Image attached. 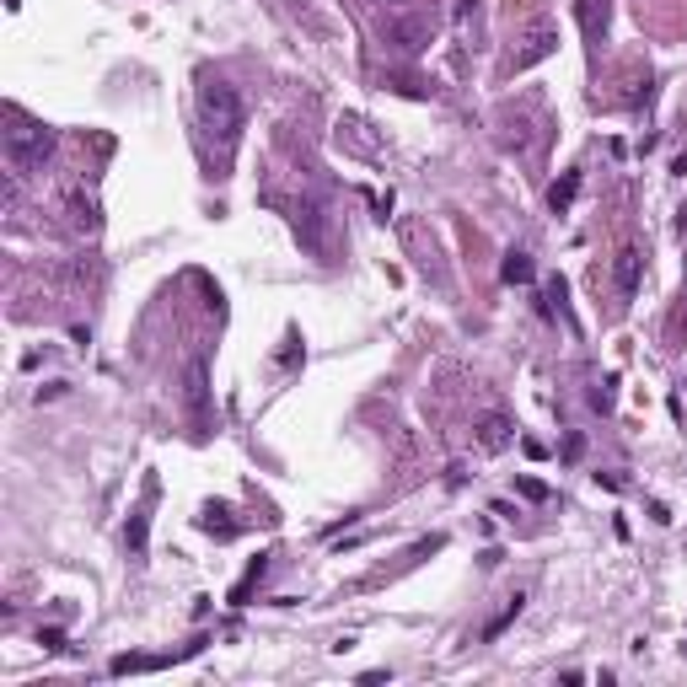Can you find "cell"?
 <instances>
[{
  "label": "cell",
  "instance_id": "obj_1",
  "mask_svg": "<svg viewBox=\"0 0 687 687\" xmlns=\"http://www.w3.org/2000/svg\"><path fill=\"white\" fill-rule=\"evenodd\" d=\"M242 97H236V86L231 81H221V75H210L204 86H199V129L221 145V151H231L236 145V134H242Z\"/></svg>",
  "mask_w": 687,
  "mask_h": 687
},
{
  "label": "cell",
  "instance_id": "obj_2",
  "mask_svg": "<svg viewBox=\"0 0 687 687\" xmlns=\"http://www.w3.org/2000/svg\"><path fill=\"white\" fill-rule=\"evenodd\" d=\"M5 156H11L16 172L44 167V162L55 156V129H49V124H33V118H16V124L5 129Z\"/></svg>",
  "mask_w": 687,
  "mask_h": 687
},
{
  "label": "cell",
  "instance_id": "obj_3",
  "mask_svg": "<svg viewBox=\"0 0 687 687\" xmlns=\"http://www.w3.org/2000/svg\"><path fill=\"white\" fill-rule=\"evenodd\" d=\"M553 49H559V27H548V22H537V27L526 33V49L515 55V70H532L537 59H548V55H553Z\"/></svg>",
  "mask_w": 687,
  "mask_h": 687
},
{
  "label": "cell",
  "instance_id": "obj_4",
  "mask_svg": "<svg viewBox=\"0 0 687 687\" xmlns=\"http://www.w3.org/2000/svg\"><path fill=\"white\" fill-rule=\"evenodd\" d=\"M511 441H515V424L505 413H483V419H478V446H483V452H505Z\"/></svg>",
  "mask_w": 687,
  "mask_h": 687
},
{
  "label": "cell",
  "instance_id": "obj_5",
  "mask_svg": "<svg viewBox=\"0 0 687 687\" xmlns=\"http://www.w3.org/2000/svg\"><path fill=\"white\" fill-rule=\"evenodd\" d=\"M612 274H618V290L633 295V290H639V274H644V253H639V247H623L618 264H612Z\"/></svg>",
  "mask_w": 687,
  "mask_h": 687
},
{
  "label": "cell",
  "instance_id": "obj_6",
  "mask_svg": "<svg viewBox=\"0 0 687 687\" xmlns=\"http://www.w3.org/2000/svg\"><path fill=\"white\" fill-rule=\"evenodd\" d=\"M521 607H526V591H515V596H505V607H500V612H494V618L483 623V639H500V633H505V629L515 623V618H521Z\"/></svg>",
  "mask_w": 687,
  "mask_h": 687
},
{
  "label": "cell",
  "instance_id": "obj_7",
  "mask_svg": "<svg viewBox=\"0 0 687 687\" xmlns=\"http://www.w3.org/2000/svg\"><path fill=\"white\" fill-rule=\"evenodd\" d=\"M574 194H580V172H564V177L548 188V210H553V215H564V210L574 204Z\"/></svg>",
  "mask_w": 687,
  "mask_h": 687
},
{
  "label": "cell",
  "instance_id": "obj_8",
  "mask_svg": "<svg viewBox=\"0 0 687 687\" xmlns=\"http://www.w3.org/2000/svg\"><path fill=\"white\" fill-rule=\"evenodd\" d=\"M532 274H537V269H532L526 253H505V264H500V280H505V285H532Z\"/></svg>",
  "mask_w": 687,
  "mask_h": 687
},
{
  "label": "cell",
  "instance_id": "obj_9",
  "mask_svg": "<svg viewBox=\"0 0 687 687\" xmlns=\"http://www.w3.org/2000/svg\"><path fill=\"white\" fill-rule=\"evenodd\" d=\"M559 306H564V285H559V280H548L543 295H537V312H543V317H559Z\"/></svg>",
  "mask_w": 687,
  "mask_h": 687
},
{
  "label": "cell",
  "instance_id": "obj_10",
  "mask_svg": "<svg viewBox=\"0 0 687 687\" xmlns=\"http://www.w3.org/2000/svg\"><path fill=\"white\" fill-rule=\"evenodd\" d=\"M124 543H129V553H134V559L145 553V511L129 515V532H124Z\"/></svg>",
  "mask_w": 687,
  "mask_h": 687
},
{
  "label": "cell",
  "instance_id": "obj_11",
  "mask_svg": "<svg viewBox=\"0 0 687 687\" xmlns=\"http://www.w3.org/2000/svg\"><path fill=\"white\" fill-rule=\"evenodd\" d=\"M612 387H618V382H612V376H607V382H602V387H596V393H591V403H596V408H602V413H607V408H612Z\"/></svg>",
  "mask_w": 687,
  "mask_h": 687
},
{
  "label": "cell",
  "instance_id": "obj_12",
  "mask_svg": "<svg viewBox=\"0 0 687 687\" xmlns=\"http://www.w3.org/2000/svg\"><path fill=\"white\" fill-rule=\"evenodd\" d=\"M521 494H526V500H548V483H537V478H521Z\"/></svg>",
  "mask_w": 687,
  "mask_h": 687
},
{
  "label": "cell",
  "instance_id": "obj_13",
  "mask_svg": "<svg viewBox=\"0 0 687 687\" xmlns=\"http://www.w3.org/2000/svg\"><path fill=\"white\" fill-rule=\"evenodd\" d=\"M38 644H44V650H65V633H59V629H44V633H38Z\"/></svg>",
  "mask_w": 687,
  "mask_h": 687
},
{
  "label": "cell",
  "instance_id": "obj_14",
  "mask_svg": "<svg viewBox=\"0 0 687 687\" xmlns=\"http://www.w3.org/2000/svg\"><path fill=\"white\" fill-rule=\"evenodd\" d=\"M382 5H408V0H382Z\"/></svg>",
  "mask_w": 687,
  "mask_h": 687
}]
</instances>
